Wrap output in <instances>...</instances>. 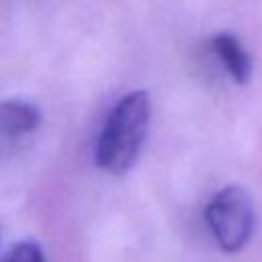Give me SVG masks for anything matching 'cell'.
<instances>
[{
  "mask_svg": "<svg viewBox=\"0 0 262 262\" xmlns=\"http://www.w3.org/2000/svg\"><path fill=\"white\" fill-rule=\"evenodd\" d=\"M0 262H45L43 250L35 242H20L12 246Z\"/></svg>",
  "mask_w": 262,
  "mask_h": 262,
  "instance_id": "5b68a950",
  "label": "cell"
},
{
  "mask_svg": "<svg viewBox=\"0 0 262 262\" xmlns=\"http://www.w3.org/2000/svg\"><path fill=\"white\" fill-rule=\"evenodd\" d=\"M207 225L225 254L239 252L252 237L256 207L250 190L239 184L223 186L205 209Z\"/></svg>",
  "mask_w": 262,
  "mask_h": 262,
  "instance_id": "7a4b0ae2",
  "label": "cell"
},
{
  "mask_svg": "<svg viewBox=\"0 0 262 262\" xmlns=\"http://www.w3.org/2000/svg\"><path fill=\"white\" fill-rule=\"evenodd\" d=\"M211 47L223 68L227 70L229 78L235 84H248L252 78V59L250 53L244 49L239 39L231 33H219L211 39Z\"/></svg>",
  "mask_w": 262,
  "mask_h": 262,
  "instance_id": "3957f363",
  "label": "cell"
},
{
  "mask_svg": "<svg viewBox=\"0 0 262 262\" xmlns=\"http://www.w3.org/2000/svg\"><path fill=\"white\" fill-rule=\"evenodd\" d=\"M151 117L149 94L135 90L125 94L111 111L98 141H96V166L111 174H125L137 160Z\"/></svg>",
  "mask_w": 262,
  "mask_h": 262,
  "instance_id": "6da1fadb",
  "label": "cell"
},
{
  "mask_svg": "<svg viewBox=\"0 0 262 262\" xmlns=\"http://www.w3.org/2000/svg\"><path fill=\"white\" fill-rule=\"evenodd\" d=\"M41 113L35 104L23 100L0 102V133L6 137H18L39 127Z\"/></svg>",
  "mask_w": 262,
  "mask_h": 262,
  "instance_id": "277c9868",
  "label": "cell"
}]
</instances>
